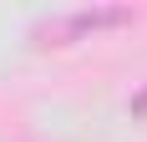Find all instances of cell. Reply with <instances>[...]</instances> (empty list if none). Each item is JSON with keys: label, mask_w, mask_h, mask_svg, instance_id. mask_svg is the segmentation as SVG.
<instances>
[{"label": "cell", "mask_w": 147, "mask_h": 142, "mask_svg": "<svg viewBox=\"0 0 147 142\" xmlns=\"http://www.w3.org/2000/svg\"><path fill=\"white\" fill-rule=\"evenodd\" d=\"M127 20H132L127 5H81V10H61V15H51V20H41L30 36H36L41 46H71V41L96 36V30L127 26Z\"/></svg>", "instance_id": "6da1fadb"}]
</instances>
